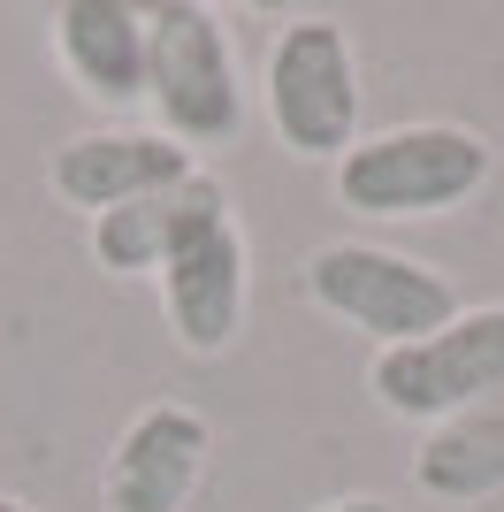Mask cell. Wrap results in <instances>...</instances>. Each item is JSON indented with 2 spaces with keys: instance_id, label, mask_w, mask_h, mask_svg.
Instances as JSON below:
<instances>
[{
  "instance_id": "obj_4",
  "label": "cell",
  "mask_w": 504,
  "mask_h": 512,
  "mask_svg": "<svg viewBox=\"0 0 504 512\" xmlns=\"http://www.w3.org/2000/svg\"><path fill=\"white\" fill-rule=\"evenodd\" d=\"M298 291L329 321L359 329L375 352L436 337L443 321L459 314V283L443 268H428L420 253H398V245H375V237H329V245H314L306 268H298Z\"/></svg>"
},
{
  "instance_id": "obj_13",
  "label": "cell",
  "mask_w": 504,
  "mask_h": 512,
  "mask_svg": "<svg viewBox=\"0 0 504 512\" xmlns=\"http://www.w3.org/2000/svg\"><path fill=\"white\" fill-rule=\"evenodd\" d=\"M0 512H39V505H31V497H8V490H0Z\"/></svg>"
},
{
  "instance_id": "obj_7",
  "label": "cell",
  "mask_w": 504,
  "mask_h": 512,
  "mask_svg": "<svg viewBox=\"0 0 504 512\" xmlns=\"http://www.w3.org/2000/svg\"><path fill=\"white\" fill-rule=\"evenodd\" d=\"M153 283H161V321H168V337H176V352L222 360L245 337V314H252V237H245V222L230 214L207 237H191Z\"/></svg>"
},
{
  "instance_id": "obj_10",
  "label": "cell",
  "mask_w": 504,
  "mask_h": 512,
  "mask_svg": "<svg viewBox=\"0 0 504 512\" xmlns=\"http://www.w3.org/2000/svg\"><path fill=\"white\" fill-rule=\"evenodd\" d=\"M46 46H54V69L69 77L77 100H92L115 123H138L146 107V8L130 0H62L46 16Z\"/></svg>"
},
{
  "instance_id": "obj_2",
  "label": "cell",
  "mask_w": 504,
  "mask_h": 512,
  "mask_svg": "<svg viewBox=\"0 0 504 512\" xmlns=\"http://www.w3.org/2000/svg\"><path fill=\"white\" fill-rule=\"evenodd\" d=\"M497 153L474 123H390V130H359V146L329 169V192L359 222H436L459 214L489 192Z\"/></svg>"
},
{
  "instance_id": "obj_5",
  "label": "cell",
  "mask_w": 504,
  "mask_h": 512,
  "mask_svg": "<svg viewBox=\"0 0 504 512\" xmlns=\"http://www.w3.org/2000/svg\"><path fill=\"white\" fill-rule=\"evenodd\" d=\"M367 390L382 413H398L413 428H436L451 413L482 406L504 390V299L497 306H459L436 337L390 344L367 360Z\"/></svg>"
},
{
  "instance_id": "obj_12",
  "label": "cell",
  "mask_w": 504,
  "mask_h": 512,
  "mask_svg": "<svg viewBox=\"0 0 504 512\" xmlns=\"http://www.w3.org/2000/svg\"><path fill=\"white\" fill-rule=\"evenodd\" d=\"M314 512H398L390 497H329V505H314Z\"/></svg>"
},
{
  "instance_id": "obj_6",
  "label": "cell",
  "mask_w": 504,
  "mask_h": 512,
  "mask_svg": "<svg viewBox=\"0 0 504 512\" xmlns=\"http://www.w3.org/2000/svg\"><path fill=\"white\" fill-rule=\"evenodd\" d=\"M207 467H214V421L184 398H153L107 444L100 505L107 512H191Z\"/></svg>"
},
{
  "instance_id": "obj_3",
  "label": "cell",
  "mask_w": 504,
  "mask_h": 512,
  "mask_svg": "<svg viewBox=\"0 0 504 512\" xmlns=\"http://www.w3.org/2000/svg\"><path fill=\"white\" fill-rule=\"evenodd\" d=\"M260 115L268 138L291 161H344L359 146V115H367V85H359L352 31L336 16H283L260 62Z\"/></svg>"
},
{
  "instance_id": "obj_1",
  "label": "cell",
  "mask_w": 504,
  "mask_h": 512,
  "mask_svg": "<svg viewBox=\"0 0 504 512\" xmlns=\"http://www.w3.org/2000/svg\"><path fill=\"white\" fill-rule=\"evenodd\" d=\"M146 123L207 161L252 130V85L237 62L230 16L207 0H161L146 8Z\"/></svg>"
},
{
  "instance_id": "obj_9",
  "label": "cell",
  "mask_w": 504,
  "mask_h": 512,
  "mask_svg": "<svg viewBox=\"0 0 504 512\" xmlns=\"http://www.w3.org/2000/svg\"><path fill=\"white\" fill-rule=\"evenodd\" d=\"M207 169V161H191L176 138H161L153 123H100V130H77L54 146L46 161V192L62 199L69 214H107V207H130V199L161 192L176 176Z\"/></svg>"
},
{
  "instance_id": "obj_8",
  "label": "cell",
  "mask_w": 504,
  "mask_h": 512,
  "mask_svg": "<svg viewBox=\"0 0 504 512\" xmlns=\"http://www.w3.org/2000/svg\"><path fill=\"white\" fill-rule=\"evenodd\" d=\"M230 214H237L230 184L214 169H191V176H176V184H161V192L130 199V207L92 214V222H84V245H92V268H100V276H115V283L146 276L153 283L191 237H207L214 222H230Z\"/></svg>"
},
{
  "instance_id": "obj_11",
  "label": "cell",
  "mask_w": 504,
  "mask_h": 512,
  "mask_svg": "<svg viewBox=\"0 0 504 512\" xmlns=\"http://www.w3.org/2000/svg\"><path fill=\"white\" fill-rule=\"evenodd\" d=\"M413 490L436 497V505H489V497H504V390L420 436Z\"/></svg>"
}]
</instances>
